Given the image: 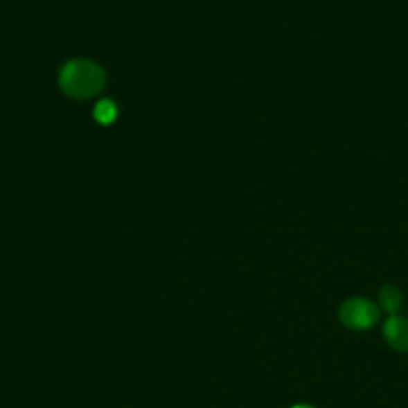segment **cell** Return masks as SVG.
I'll use <instances>...</instances> for the list:
<instances>
[{
  "mask_svg": "<svg viewBox=\"0 0 408 408\" xmlns=\"http://www.w3.org/2000/svg\"><path fill=\"white\" fill-rule=\"evenodd\" d=\"M104 71L94 62L72 61L64 66L60 77L62 91L76 99H87L104 88Z\"/></svg>",
  "mask_w": 408,
  "mask_h": 408,
  "instance_id": "1",
  "label": "cell"
},
{
  "mask_svg": "<svg viewBox=\"0 0 408 408\" xmlns=\"http://www.w3.org/2000/svg\"><path fill=\"white\" fill-rule=\"evenodd\" d=\"M380 306L364 296H354V299L343 301L340 310H338L342 324L354 332L372 328L380 321Z\"/></svg>",
  "mask_w": 408,
  "mask_h": 408,
  "instance_id": "2",
  "label": "cell"
},
{
  "mask_svg": "<svg viewBox=\"0 0 408 408\" xmlns=\"http://www.w3.org/2000/svg\"><path fill=\"white\" fill-rule=\"evenodd\" d=\"M383 337L392 349L408 353V319L392 314L383 324Z\"/></svg>",
  "mask_w": 408,
  "mask_h": 408,
  "instance_id": "3",
  "label": "cell"
},
{
  "mask_svg": "<svg viewBox=\"0 0 408 408\" xmlns=\"http://www.w3.org/2000/svg\"><path fill=\"white\" fill-rule=\"evenodd\" d=\"M380 310H383L389 314H396L397 311L400 310L402 306V294L399 289H396L394 285H384L383 289L380 290Z\"/></svg>",
  "mask_w": 408,
  "mask_h": 408,
  "instance_id": "4",
  "label": "cell"
},
{
  "mask_svg": "<svg viewBox=\"0 0 408 408\" xmlns=\"http://www.w3.org/2000/svg\"><path fill=\"white\" fill-rule=\"evenodd\" d=\"M94 116H96L99 123L110 125L116 118V105L109 99L100 100V103H98L96 109H94Z\"/></svg>",
  "mask_w": 408,
  "mask_h": 408,
  "instance_id": "5",
  "label": "cell"
},
{
  "mask_svg": "<svg viewBox=\"0 0 408 408\" xmlns=\"http://www.w3.org/2000/svg\"><path fill=\"white\" fill-rule=\"evenodd\" d=\"M290 408H316V407H312V405H308V404H296V405H294V407H290Z\"/></svg>",
  "mask_w": 408,
  "mask_h": 408,
  "instance_id": "6",
  "label": "cell"
}]
</instances>
